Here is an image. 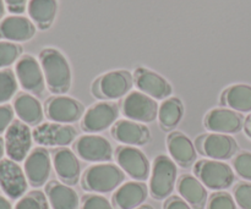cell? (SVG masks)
<instances>
[{"label": "cell", "mask_w": 251, "mask_h": 209, "mask_svg": "<svg viewBox=\"0 0 251 209\" xmlns=\"http://www.w3.org/2000/svg\"><path fill=\"white\" fill-rule=\"evenodd\" d=\"M42 70L49 91L54 94H64L71 87V69L65 56L59 50L48 48L39 55Z\"/></svg>", "instance_id": "obj_1"}, {"label": "cell", "mask_w": 251, "mask_h": 209, "mask_svg": "<svg viewBox=\"0 0 251 209\" xmlns=\"http://www.w3.org/2000/svg\"><path fill=\"white\" fill-rule=\"evenodd\" d=\"M125 180V173L115 164L100 163L91 165L81 178V186L92 193H108L115 191Z\"/></svg>", "instance_id": "obj_2"}, {"label": "cell", "mask_w": 251, "mask_h": 209, "mask_svg": "<svg viewBox=\"0 0 251 209\" xmlns=\"http://www.w3.org/2000/svg\"><path fill=\"white\" fill-rule=\"evenodd\" d=\"M178 169L171 157L161 156L153 161V165L150 175L149 191L152 197L157 201H163L171 197L176 183Z\"/></svg>", "instance_id": "obj_3"}, {"label": "cell", "mask_w": 251, "mask_h": 209, "mask_svg": "<svg viewBox=\"0 0 251 209\" xmlns=\"http://www.w3.org/2000/svg\"><path fill=\"white\" fill-rule=\"evenodd\" d=\"M194 173L206 188L213 191H225L234 183V171L232 166L221 161H199L194 166Z\"/></svg>", "instance_id": "obj_4"}, {"label": "cell", "mask_w": 251, "mask_h": 209, "mask_svg": "<svg viewBox=\"0 0 251 209\" xmlns=\"http://www.w3.org/2000/svg\"><path fill=\"white\" fill-rule=\"evenodd\" d=\"M32 142L33 136L28 125L22 122L21 120H14L5 132V153L7 154L9 159L16 163L26 161L31 151Z\"/></svg>", "instance_id": "obj_5"}, {"label": "cell", "mask_w": 251, "mask_h": 209, "mask_svg": "<svg viewBox=\"0 0 251 209\" xmlns=\"http://www.w3.org/2000/svg\"><path fill=\"white\" fill-rule=\"evenodd\" d=\"M118 166L135 181H146L151 175V165L142 151L132 146H120L115 151Z\"/></svg>", "instance_id": "obj_6"}, {"label": "cell", "mask_w": 251, "mask_h": 209, "mask_svg": "<svg viewBox=\"0 0 251 209\" xmlns=\"http://www.w3.org/2000/svg\"><path fill=\"white\" fill-rule=\"evenodd\" d=\"M195 148L200 154L213 161H227L234 157L238 143L233 137L225 134L201 135L195 142Z\"/></svg>", "instance_id": "obj_7"}, {"label": "cell", "mask_w": 251, "mask_h": 209, "mask_svg": "<svg viewBox=\"0 0 251 209\" xmlns=\"http://www.w3.org/2000/svg\"><path fill=\"white\" fill-rule=\"evenodd\" d=\"M158 108L156 99L140 91H134L123 102V114L132 121L149 124L158 116Z\"/></svg>", "instance_id": "obj_8"}, {"label": "cell", "mask_w": 251, "mask_h": 209, "mask_svg": "<svg viewBox=\"0 0 251 209\" xmlns=\"http://www.w3.org/2000/svg\"><path fill=\"white\" fill-rule=\"evenodd\" d=\"M75 127L68 124L43 122L32 131L33 141L44 147H65L73 143L76 139Z\"/></svg>", "instance_id": "obj_9"}, {"label": "cell", "mask_w": 251, "mask_h": 209, "mask_svg": "<svg viewBox=\"0 0 251 209\" xmlns=\"http://www.w3.org/2000/svg\"><path fill=\"white\" fill-rule=\"evenodd\" d=\"M15 75L20 86L34 95H42L46 87V78L41 63L32 55H24L16 63Z\"/></svg>", "instance_id": "obj_10"}, {"label": "cell", "mask_w": 251, "mask_h": 209, "mask_svg": "<svg viewBox=\"0 0 251 209\" xmlns=\"http://www.w3.org/2000/svg\"><path fill=\"white\" fill-rule=\"evenodd\" d=\"M132 87V77L127 71H112L93 83L92 92L100 99H118L124 97Z\"/></svg>", "instance_id": "obj_11"}, {"label": "cell", "mask_w": 251, "mask_h": 209, "mask_svg": "<svg viewBox=\"0 0 251 209\" xmlns=\"http://www.w3.org/2000/svg\"><path fill=\"white\" fill-rule=\"evenodd\" d=\"M77 157L90 163H107L113 158L110 142L98 135H83L74 144Z\"/></svg>", "instance_id": "obj_12"}, {"label": "cell", "mask_w": 251, "mask_h": 209, "mask_svg": "<svg viewBox=\"0 0 251 209\" xmlns=\"http://www.w3.org/2000/svg\"><path fill=\"white\" fill-rule=\"evenodd\" d=\"M0 187L11 200H20L27 192L28 181L25 170L9 158L0 162Z\"/></svg>", "instance_id": "obj_13"}, {"label": "cell", "mask_w": 251, "mask_h": 209, "mask_svg": "<svg viewBox=\"0 0 251 209\" xmlns=\"http://www.w3.org/2000/svg\"><path fill=\"white\" fill-rule=\"evenodd\" d=\"M119 109L117 104L109 102H100L92 105L82 117V130L90 134H96L107 130L117 122Z\"/></svg>", "instance_id": "obj_14"}, {"label": "cell", "mask_w": 251, "mask_h": 209, "mask_svg": "<svg viewBox=\"0 0 251 209\" xmlns=\"http://www.w3.org/2000/svg\"><path fill=\"white\" fill-rule=\"evenodd\" d=\"M85 108L78 100L65 95L51 97L46 104V114L49 120L58 124H73L81 119Z\"/></svg>", "instance_id": "obj_15"}, {"label": "cell", "mask_w": 251, "mask_h": 209, "mask_svg": "<svg viewBox=\"0 0 251 209\" xmlns=\"http://www.w3.org/2000/svg\"><path fill=\"white\" fill-rule=\"evenodd\" d=\"M244 116L229 108H216L205 117V126L213 134H237L244 126Z\"/></svg>", "instance_id": "obj_16"}, {"label": "cell", "mask_w": 251, "mask_h": 209, "mask_svg": "<svg viewBox=\"0 0 251 209\" xmlns=\"http://www.w3.org/2000/svg\"><path fill=\"white\" fill-rule=\"evenodd\" d=\"M25 174L32 187H41L48 181L51 170V161L47 149L34 148L25 161Z\"/></svg>", "instance_id": "obj_17"}, {"label": "cell", "mask_w": 251, "mask_h": 209, "mask_svg": "<svg viewBox=\"0 0 251 209\" xmlns=\"http://www.w3.org/2000/svg\"><path fill=\"white\" fill-rule=\"evenodd\" d=\"M134 80L140 92L145 93L156 100L167 99L173 92L171 83L166 78L147 69H137L135 71Z\"/></svg>", "instance_id": "obj_18"}, {"label": "cell", "mask_w": 251, "mask_h": 209, "mask_svg": "<svg viewBox=\"0 0 251 209\" xmlns=\"http://www.w3.org/2000/svg\"><path fill=\"white\" fill-rule=\"evenodd\" d=\"M149 192V187L142 181H127L113 193L112 205L114 209H135L144 205Z\"/></svg>", "instance_id": "obj_19"}, {"label": "cell", "mask_w": 251, "mask_h": 209, "mask_svg": "<svg viewBox=\"0 0 251 209\" xmlns=\"http://www.w3.org/2000/svg\"><path fill=\"white\" fill-rule=\"evenodd\" d=\"M112 135L125 146H144L151 139V132L146 125L132 120H119L112 127Z\"/></svg>", "instance_id": "obj_20"}, {"label": "cell", "mask_w": 251, "mask_h": 209, "mask_svg": "<svg viewBox=\"0 0 251 209\" xmlns=\"http://www.w3.org/2000/svg\"><path fill=\"white\" fill-rule=\"evenodd\" d=\"M53 166L58 178L65 185L74 186L80 180V162L71 149L59 148L54 152Z\"/></svg>", "instance_id": "obj_21"}, {"label": "cell", "mask_w": 251, "mask_h": 209, "mask_svg": "<svg viewBox=\"0 0 251 209\" xmlns=\"http://www.w3.org/2000/svg\"><path fill=\"white\" fill-rule=\"evenodd\" d=\"M36 33V26L29 19L20 15L7 16L0 22V38L9 42L29 41Z\"/></svg>", "instance_id": "obj_22"}, {"label": "cell", "mask_w": 251, "mask_h": 209, "mask_svg": "<svg viewBox=\"0 0 251 209\" xmlns=\"http://www.w3.org/2000/svg\"><path fill=\"white\" fill-rule=\"evenodd\" d=\"M172 159L181 168H189L196 161V148L191 139L181 132H172L167 139Z\"/></svg>", "instance_id": "obj_23"}, {"label": "cell", "mask_w": 251, "mask_h": 209, "mask_svg": "<svg viewBox=\"0 0 251 209\" xmlns=\"http://www.w3.org/2000/svg\"><path fill=\"white\" fill-rule=\"evenodd\" d=\"M176 188L180 197L193 209H203L207 203L206 186L196 176L185 174L179 178Z\"/></svg>", "instance_id": "obj_24"}, {"label": "cell", "mask_w": 251, "mask_h": 209, "mask_svg": "<svg viewBox=\"0 0 251 209\" xmlns=\"http://www.w3.org/2000/svg\"><path fill=\"white\" fill-rule=\"evenodd\" d=\"M46 196L53 209H78L80 200L77 192L70 186L59 181H50L46 185Z\"/></svg>", "instance_id": "obj_25"}, {"label": "cell", "mask_w": 251, "mask_h": 209, "mask_svg": "<svg viewBox=\"0 0 251 209\" xmlns=\"http://www.w3.org/2000/svg\"><path fill=\"white\" fill-rule=\"evenodd\" d=\"M14 110L19 119L28 126H38L43 120V108L37 98L21 93L14 102Z\"/></svg>", "instance_id": "obj_26"}, {"label": "cell", "mask_w": 251, "mask_h": 209, "mask_svg": "<svg viewBox=\"0 0 251 209\" xmlns=\"http://www.w3.org/2000/svg\"><path fill=\"white\" fill-rule=\"evenodd\" d=\"M27 10L32 22L41 29H47L55 19L58 2L56 0H28Z\"/></svg>", "instance_id": "obj_27"}, {"label": "cell", "mask_w": 251, "mask_h": 209, "mask_svg": "<svg viewBox=\"0 0 251 209\" xmlns=\"http://www.w3.org/2000/svg\"><path fill=\"white\" fill-rule=\"evenodd\" d=\"M223 105L238 113L251 112V86L249 85H234L223 92Z\"/></svg>", "instance_id": "obj_28"}, {"label": "cell", "mask_w": 251, "mask_h": 209, "mask_svg": "<svg viewBox=\"0 0 251 209\" xmlns=\"http://www.w3.org/2000/svg\"><path fill=\"white\" fill-rule=\"evenodd\" d=\"M184 114V105L176 97L167 98L158 108V121L162 129L172 130L180 122Z\"/></svg>", "instance_id": "obj_29"}, {"label": "cell", "mask_w": 251, "mask_h": 209, "mask_svg": "<svg viewBox=\"0 0 251 209\" xmlns=\"http://www.w3.org/2000/svg\"><path fill=\"white\" fill-rule=\"evenodd\" d=\"M17 91V77L10 69L0 70V104L9 102Z\"/></svg>", "instance_id": "obj_30"}, {"label": "cell", "mask_w": 251, "mask_h": 209, "mask_svg": "<svg viewBox=\"0 0 251 209\" xmlns=\"http://www.w3.org/2000/svg\"><path fill=\"white\" fill-rule=\"evenodd\" d=\"M14 209H49L48 198L43 191H29L20 198Z\"/></svg>", "instance_id": "obj_31"}, {"label": "cell", "mask_w": 251, "mask_h": 209, "mask_svg": "<svg viewBox=\"0 0 251 209\" xmlns=\"http://www.w3.org/2000/svg\"><path fill=\"white\" fill-rule=\"evenodd\" d=\"M22 48L14 42H0V69L12 65L21 55Z\"/></svg>", "instance_id": "obj_32"}, {"label": "cell", "mask_w": 251, "mask_h": 209, "mask_svg": "<svg viewBox=\"0 0 251 209\" xmlns=\"http://www.w3.org/2000/svg\"><path fill=\"white\" fill-rule=\"evenodd\" d=\"M207 209H237V203L230 193L217 191L208 200Z\"/></svg>", "instance_id": "obj_33"}, {"label": "cell", "mask_w": 251, "mask_h": 209, "mask_svg": "<svg viewBox=\"0 0 251 209\" xmlns=\"http://www.w3.org/2000/svg\"><path fill=\"white\" fill-rule=\"evenodd\" d=\"M233 168L234 171L242 179L251 181V153L250 152H242L237 154L233 159Z\"/></svg>", "instance_id": "obj_34"}, {"label": "cell", "mask_w": 251, "mask_h": 209, "mask_svg": "<svg viewBox=\"0 0 251 209\" xmlns=\"http://www.w3.org/2000/svg\"><path fill=\"white\" fill-rule=\"evenodd\" d=\"M233 197L242 209H251V183L242 181L234 186Z\"/></svg>", "instance_id": "obj_35"}, {"label": "cell", "mask_w": 251, "mask_h": 209, "mask_svg": "<svg viewBox=\"0 0 251 209\" xmlns=\"http://www.w3.org/2000/svg\"><path fill=\"white\" fill-rule=\"evenodd\" d=\"M80 209H114V207L104 196L98 193H88L82 197Z\"/></svg>", "instance_id": "obj_36"}, {"label": "cell", "mask_w": 251, "mask_h": 209, "mask_svg": "<svg viewBox=\"0 0 251 209\" xmlns=\"http://www.w3.org/2000/svg\"><path fill=\"white\" fill-rule=\"evenodd\" d=\"M14 108L7 104L0 105V134L6 132L10 125L14 121Z\"/></svg>", "instance_id": "obj_37"}, {"label": "cell", "mask_w": 251, "mask_h": 209, "mask_svg": "<svg viewBox=\"0 0 251 209\" xmlns=\"http://www.w3.org/2000/svg\"><path fill=\"white\" fill-rule=\"evenodd\" d=\"M163 209H193L180 196H171L166 200Z\"/></svg>", "instance_id": "obj_38"}, {"label": "cell", "mask_w": 251, "mask_h": 209, "mask_svg": "<svg viewBox=\"0 0 251 209\" xmlns=\"http://www.w3.org/2000/svg\"><path fill=\"white\" fill-rule=\"evenodd\" d=\"M4 1L11 14H22L26 10L27 0H4Z\"/></svg>", "instance_id": "obj_39"}, {"label": "cell", "mask_w": 251, "mask_h": 209, "mask_svg": "<svg viewBox=\"0 0 251 209\" xmlns=\"http://www.w3.org/2000/svg\"><path fill=\"white\" fill-rule=\"evenodd\" d=\"M0 209H12V206L9 202V200L1 195H0Z\"/></svg>", "instance_id": "obj_40"}, {"label": "cell", "mask_w": 251, "mask_h": 209, "mask_svg": "<svg viewBox=\"0 0 251 209\" xmlns=\"http://www.w3.org/2000/svg\"><path fill=\"white\" fill-rule=\"evenodd\" d=\"M244 129H245V132H247L248 136H249L251 139V114L247 117V119H245Z\"/></svg>", "instance_id": "obj_41"}, {"label": "cell", "mask_w": 251, "mask_h": 209, "mask_svg": "<svg viewBox=\"0 0 251 209\" xmlns=\"http://www.w3.org/2000/svg\"><path fill=\"white\" fill-rule=\"evenodd\" d=\"M5 152V144H4V139H0V162L2 161V156H4Z\"/></svg>", "instance_id": "obj_42"}, {"label": "cell", "mask_w": 251, "mask_h": 209, "mask_svg": "<svg viewBox=\"0 0 251 209\" xmlns=\"http://www.w3.org/2000/svg\"><path fill=\"white\" fill-rule=\"evenodd\" d=\"M5 14V1L4 0H0V20L4 17Z\"/></svg>", "instance_id": "obj_43"}, {"label": "cell", "mask_w": 251, "mask_h": 209, "mask_svg": "<svg viewBox=\"0 0 251 209\" xmlns=\"http://www.w3.org/2000/svg\"><path fill=\"white\" fill-rule=\"evenodd\" d=\"M135 209H153V208H152L150 205H142V206H140V207H137Z\"/></svg>", "instance_id": "obj_44"}]
</instances>
